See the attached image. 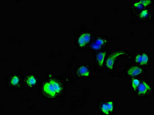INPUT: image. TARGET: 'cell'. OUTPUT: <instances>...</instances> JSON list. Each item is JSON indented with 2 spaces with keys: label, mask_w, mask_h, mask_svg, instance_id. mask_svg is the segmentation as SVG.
<instances>
[{
  "label": "cell",
  "mask_w": 154,
  "mask_h": 115,
  "mask_svg": "<svg viewBox=\"0 0 154 115\" xmlns=\"http://www.w3.org/2000/svg\"><path fill=\"white\" fill-rule=\"evenodd\" d=\"M63 87L59 81L55 79L46 80L42 85L41 91L46 99H53L61 93Z\"/></svg>",
  "instance_id": "cell-1"
},
{
  "label": "cell",
  "mask_w": 154,
  "mask_h": 115,
  "mask_svg": "<svg viewBox=\"0 0 154 115\" xmlns=\"http://www.w3.org/2000/svg\"><path fill=\"white\" fill-rule=\"evenodd\" d=\"M92 35L89 32H84L82 33L77 39V44L81 48L85 47L89 44L91 39Z\"/></svg>",
  "instance_id": "cell-2"
},
{
  "label": "cell",
  "mask_w": 154,
  "mask_h": 115,
  "mask_svg": "<svg viewBox=\"0 0 154 115\" xmlns=\"http://www.w3.org/2000/svg\"><path fill=\"white\" fill-rule=\"evenodd\" d=\"M38 79L35 74H30L26 75L23 79L25 86L28 88H34L38 84Z\"/></svg>",
  "instance_id": "cell-3"
},
{
  "label": "cell",
  "mask_w": 154,
  "mask_h": 115,
  "mask_svg": "<svg viewBox=\"0 0 154 115\" xmlns=\"http://www.w3.org/2000/svg\"><path fill=\"white\" fill-rule=\"evenodd\" d=\"M20 75L17 74H12L10 75L8 79V86L13 89H19L21 86V79Z\"/></svg>",
  "instance_id": "cell-4"
},
{
  "label": "cell",
  "mask_w": 154,
  "mask_h": 115,
  "mask_svg": "<svg viewBox=\"0 0 154 115\" xmlns=\"http://www.w3.org/2000/svg\"><path fill=\"white\" fill-rule=\"evenodd\" d=\"M125 54V52L124 51L121 50L115 52L110 55L107 58L106 62V66L107 68L111 70H112L115 61L117 57L121 56L124 55Z\"/></svg>",
  "instance_id": "cell-5"
},
{
  "label": "cell",
  "mask_w": 154,
  "mask_h": 115,
  "mask_svg": "<svg viewBox=\"0 0 154 115\" xmlns=\"http://www.w3.org/2000/svg\"><path fill=\"white\" fill-rule=\"evenodd\" d=\"M114 109V104L111 101L102 104L100 107V110L101 113L106 115L112 113Z\"/></svg>",
  "instance_id": "cell-6"
},
{
  "label": "cell",
  "mask_w": 154,
  "mask_h": 115,
  "mask_svg": "<svg viewBox=\"0 0 154 115\" xmlns=\"http://www.w3.org/2000/svg\"><path fill=\"white\" fill-rule=\"evenodd\" d=\"M138 93L140 96H143L149 93L151 90L150 85L145 82L140 83L137 88Z\"/></svg>",
  "instance_id": "cell-7"
},
{
  "label": "cell",
  "mask_w": 154,
  "mask_h": 115,
  "mask_svg": "<svg viewBox=\"0 0 154 115\" xmlns=\"http://www.w3.org/2000/svg\"><path fill=\"white\" fill-rule=\"evenodd\" d=\"M106 42H107V40L106 39L101 37H99L95 39V41L91 43L90 47L92 50H100Z\"/></svg>",
  "instance_id": "cell-8"
},
{
  "label": "cell",
  "mask_w": 154,
  "mask_h": 115,
  "mask_svg": "<svg viewBox=\"0 0 154 115\" xmlns=\"http://www.w3.org/2000/svg\"><path fill=\"white\" fill-rule=\"evenodd\" d=\"M136 63L141 65H146L149 61V56L147 53H143L137 55L135 58Z\"/></svg>",
  "instance_id": "cell-9"
},
{
  "label": "cell",
  "mask_w": 154,
  "mask_h": 115,
  "mask_svg": "<svg viewBox=\"0 0 154 115\" xmlns=\"http://www.w3.org/2000/svg\"><path fill=\"white\" fill-rule=\"evenodd\" d=\"M77 75L81 77H88L90 75L89 68L85 65H82L77 68L76 71Z\"/></svg>",
  "instance_id": "cell-10"
},
{
  "label": "cell",
  "mask_w": 154,
  "mask_h": 115,
  "mask_svg": "<svg viewBox=\"0 0 154 115\" xmlns=\"http://www.w3.org/2000/svg\"><path fill=\"white\" fill-rule=\"evenodd\" d=\"M143 72L142 68L137 66L131 67L127 70V73L131 76H136L140 75Z\"/></svg>",
  "instance_id": "cell-11"
},
{
  "label": "cell",
  "mask_w": 154,
  "mask_h": 115,
  "mask_svg": "<svg viewBox=\"0 0 154 115\" xmlns=\"http://www.w3.org/2000/svg\"><path fill=\"white\" fill-rule=\"evenodd\" d=\"M106 55V53L104 52H101L97 55L96 61L98 66L102 67L103 66Z\"/></svg>",
  "instance_id": "cell-12"
},
{
  "label": "cell",
  "mask_w": 154,
  "mask_h": 115,
  "mask_svg": "<svg viewBox=\"0 0 154 115\" xmlns=\"http://www.w3.org/2000/svg\"><path fill=\"white\" fill-rule=\"evenodd\" d=\"M152 3L151 1H140L135 2L133 5L134 7L138 9H142L143 7L148 6Z\"/></svg>",
  "instance_id": "cell-13"
},
{
  "label": "cell",
  "mask_w": 154,
  "mask_h": 115,
  "mask_svg": "<svg viewBox=\"0 0 154 115\" xmlns=\"http://www.w3.org/2000/svg\"><path fill=\"white\" fill-rule=\"evenodd\" d=\"M140 84V81L138 79H133L132 82V86L134 91H136L138 87Z\"/></svg>",
  "instance_id": "cell-14"
},
{
  "label": "cell",
  "mask_w": 154,
  "mask_h": 115,
  "mask_svg": "<svg viewBox=\"0 0 154 115\" xmlns=\"http://www.w3.org/2000/svg\"><path fill=\"white\" fill-rule=\"evenodd\" d=\"M149 16V12L147 9H144L140 12L139 14V17L140 19H144L148 17Z\"/></svg>",
  "instance_id": "cell-15"
}]
</instances>
